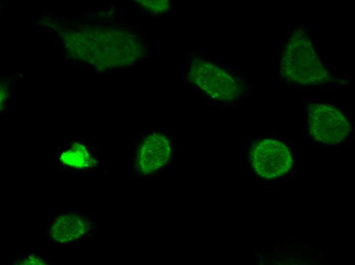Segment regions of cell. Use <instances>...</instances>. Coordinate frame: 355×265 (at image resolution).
I'll return each mask as SVG.
<instances>
[{
	"label": "cell",
	"mask_w": 355,
	"mask_h": 265,
	"mask_svg": "<svg viewBox=\"0 0 355 265\" xmlns=\"http://www.w3.org/2000/svg\"><path fill=\"white\" fill-rule=\"evenodd\" d=\"M253 171L261 177L274 179L288 173L293 161L291 152L281 141L265 139L256 142L250 151Z\"/></svg>",
	"instance_id": "2"
},
{
	"label": "cell",
	"mask_w": 355,
	"mask_h": 265,
	"mask_svg": "<svg viewBox=\"0 0 355 265\" xmlns=\"http://www.w3.org/2000/svg\"><path fill=\"white\" fill-rule=\"evenodd\" d=\"M90 224L89 218L83 213H61L50 223L48 235L52 242L57 244L75 243L88 235Z\"/></svg>",
	"instance_id": "4"
},
{
	"label": "cell",
	"mask_w": 355,
	"mask_h": 265,
	"mask_svg": "<svg viewBox=\"0 0 355 265\" xmlns=\"http://www.w3.org/2000/svg\"><path fill=\"white\" fill-rule=\"evenodd\" d=\"M308 128L311 137L326 145L340 143L351 132L350 124L341 111L333 105L322 103L310 107Z\"/></svg>",
	"instance_id": "1"
},
{
	"label": "cell",
	"mask_w": 355,
	"mask_h": 265,
	"mask_svg": "<svg viewBox=\"0 0 355 265\" xmlns=\"http://www.w3.org/2000/svg\"><path fill=\"white\" fill-rule=\"evenodd\" d=\"M60 162L68 169L83 170L95 166L96 160L87 148L80 142L73 143L59 155Z\"/></svg>",
	"instance_id": "5"
},
{
	"label": "cell",
	"mask_w": 355,
	"mask_h": 265,
	"mask_svg": "<svg viewBox=\"0 0 355 265\" xmlns=\"http://www.w3.org/2000/svg\"><path fill=\"white\" fill-rule=\"evenodd\" d=\"M18 264H44L43 259L36 255H27L21 259L18 262Z\"/></svg>",
	"instance_id": "6"
},
{
	"label": "cell",
	"mask_w": 355,
	"mask_h": 265,
	"mask_svg": "<svg viewBox=\"0 0 355 265\" xmlns=\"http://www.w3.org/2000/svg\"><path fill=\"white\" fill-rule=\"evenodd\" d=\"M171 154L170 143L166 136L150 134L142 140L138 147L137 170L144 175L151 173L166 164Z\"/></svg>",
	"instance_id": "3"
}]
</instances>
